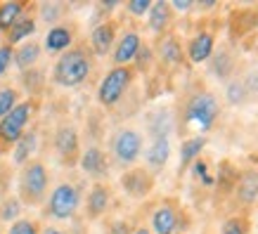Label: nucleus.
Here are the masks:
<instances>
[{"label":"nucleus","instance_id":"obj_16","mask_svg":"<svg viewBox=\"0 0 258 234\" xmlns=\"http://www.w3.org/2000/svg\"><path fill=\"white\" fill-rule=\"evenodd\" d=\"M90 40H93L95 52H97V55H104V52H109L111 43H114V29H111L109 24H102V26H97L93 31Z\"/></svg>","mask_w":258,"mask_h":234},{"label":"nucleus","instance_id":"obj_7","mask_svg":"<svg viewBox=\"0 0 258 234\" xmlns=\"http://www.w3.org/2000/svg\"><path fill=\"white\" fill-rule=\"evenodd\" d=\"M111 151H114L118 164H123V166L133 164L142 151L140 133H135V130H121V133H116V137L111 142Z\"/></svg>","mask_w":258,"mask_h":234},{"label":"nucleus","instance_id":"obj_2","mask_svg":"<svg viewBox=\"0 0 258 234\" xmlns=\"http://www.w3.org/2000/svg\"><path fill=\"white\" fill-rule=\"evenodd\" d=\"M218 116V102L211 93L195 95L185 107V123L192 130H209Z\"/></svg>","mask_w":258,"mask_h":234},{"label":"nucleus","instance_id":"obj_30","mask_svg":"<svg viewBox=\"0 0 258 234\" xmlns=\"http://www.w3.org/2000/svg\"><path fill=\"white\" fill-rule=\"evenodd\" d=\"M220 234H246V222L242 218H230L223 225V232Z\"/></svg>","mask_w":258,"mask_h":234},{"label":"nucleus","instance_id":"obj_36","mask_svg":"<svg viewBox=\"0 0 258 234\" xmlns=\"http://www.w3.org/2000/svg\"><path fill=\"white\" fill-rule=\"evenodd\" d=\"M195 175H197V178H204V182H206V185H211V182H213V180L206 175V166H204L202 161H199V164H195Z\"/></svg>","mask_w":258,"mask_h":234},{"label":"nucleus","instance_id":"obj_33","mask_svg":"<svg viewBox=\"0 0 258 234\" xmlns=\"http://www.w3.org/2000/svg\"><path fill=\"white\" fill-rule=\"evenodd\" d=\"M12 59H15V52H12L10 47H0V76L8 71V66H10Z\"/></svg>","mask_w":258,"mask_h":234},{"label":"nucleus","instance_id":"obj_23","mask_svg":"<svg viewBox=\"0 0 258 234\" xmlns=\"http://www.w3.org/2000/svg\"><path fill=\"white\" fill-rule=\"evenodd\" d=\"M24 12V5L22 3H5L3 8H0V29L5 31V29H12L15 26V22L22 17Z\"/></svg>","mask_w":258,"mask_h":234},{"label":"nucleus","instance_id":"obj_18","mask_svg":"<svg viewBox=\"0 0 258 234\" xmlns=\"http://www.w3.org/2000/svg\"><path fill=\"white\" fill-rule=\"evenodd\" d=\"M168 22H171V8H168V3H154L149 8V29L152 31H161V29H166Z\"/></svg>","mask_w":258,"mask_h":234},{"label":"nucleus","instance_id":"obj_29","mask_svg":"<svg viewBox=\"0 0 258 234\" xmlns=\"http://www.w3.org/2000/svg\"><path fill=\"white\" fill-rule=\"evenodd\" d=\"M246 97H249V95H246V90H244L242 81H235V83L227 86V100H230V104H242Z\"/></svg>","mask_w":258,"mask_h":234},{"label":"nucleus","instance_id":"obj_21","mask_svg":"<svg viewBox=\"0 0 258 234\" xmlns=\"http://www.w3.org/2000/svg\"><path fill=\"white\" fill-rule=\"evenodd\" d=\"M204 144H206V137H192V140L182 142V149H180V166L185 168L187 164H192L197 156H199V151L204 149Z\"/></svg>","mask_w":258,"mask_h":234},{"label":"nucleus","instance_id":"obj_13","mask_svg":"<svg viewBox=\"0 0 258 234\" xmlns=\"http://www.w3.org/2000/svg\"><path fill=\"white\" fill-rule=\"evenodd\" d=\"M211 52H213V36L211 33H199V36L192 38V43H189V59L195 64L206 62V59L211 57Z\"/></svg>","mask_w":258,"mask_h":234},{"label":"nucleus","instance_id":"obj_26","mask_svg":"<svg viewBox=\"0 0 258 234\" xmlns=\"http://www.w3.org/2000/svg\"><path fill=\"white\" fill-rule=\"evenodd\" d=\"M180 55H182V52H180V45L173 38H166L164 43H161V59H164L166 64H178Z\"/></svg>","mask_w":258,"mask_h":234},{"label":"nucleus","instance_id":"obj_5","mask_svg":"<svg viewBox=\"0 0 258 234\" xmlns=\"http://www.w3.org/2000/svg\"><path fill=\"white\" fill-rule=\"evenodd\" d=\"M76 208H79V192H76V187H71V185H59L52 192V196H50V203H47L50 215L57 220L71 218L76 213Z\"/></svg>","mask_w":258,"mask_h":234},{"label":"nucleus","instance_id":"obj_17","mask_svg":"<svg viewBox=\"0 0 258 234\" xmlns=\"http://www.w3.org/2000/svg\"><path fill=\"white\" fill-rule=\"evenodd\" d=\"M69 45H71V31L67 26H55L45 36V47L50 52H59V50H64Z\"/></svg>","mask_w":258,"mask_h":234},{"label":"nucleus","instance_id":"obj_38","mask_svg":"<svg viewBox=\"0 0 258 234\" xmlns=\"http://www.w3.org/2000/svg\"><path fill=\"white\" fill-rule=\"evenodd\" d=\"M173 8L180 10V12H185V10L192 8V3H189V0H175V3H173Z\"/></svg>","mask_w":258,"mask_h":234},{"label":"nucleus","instance_id":"obj_14","mask_svg":"<svg viewBox=\"0 0 258 234\" xmlns=\"http://www.w3.org/2000/svg\"><path fill=\"white\" fill-rule=\"evenodd\" d=\"M81 166H83V171H86L88 175H95V178L104 175V171H107L104 154H102L100 149H95V147H90L86 154L81 156Z\"/></svg>","mask_w":258,"mask_h":234},{"label":"nucleus","instance_id":"obj_27","mask_svg":"<svg viewBox=\"0 0 258 234\" xmlns=\"http://www.w3.org/2000/svg\"><path fill=\"white\" fill-rule=\"evenodd\" d=\"M15 107H17V93H15V90H12V88L0 90V121L8 116Z\"/></svg>","mask_w":258,"mask_h":234},{"label":"nucleus","instance_id":"obj_12","mask_svg":"<svg viewBox=\"0 0 258 234\" xmlns=\"http://www.w3.org/2000/svg\"><path fill=\"white\" fill-rule=\"evenodd\" d=\"M123 187L131 196H145L149 192V187H152V180H149V175L145 171H131L125 173Z\"/></svg>","mask_w":258,"mask_h":234},{"label":"nucleus","instance_id":"obj_1","mask_svg":"<svg viewBox=\"0 0 258 234\" xmlns=\"http://www.w3.org/2000/svg\"><path fill=\"white\" fill-rule=\"evenodd\" d=\"M90 73V59L83 50H69L64 52L55 64V71H52V78H55L57 86H64V88H76L81 86L83 81L88 78Z\"/></svg>","mask_w":258,"mask_h":234},{"label":"nucleus","instance_id":"obj_19","mask_svg":"<svg viewBox=\"0 0 258 234\" xmlns=\"http://www.w3.org/2000/svg\"><path fill=\"white\" fill-rule=\"evenodd\" d=\"M107 203H109V192L102 187V185L93 187V192L88 196V213H90V218H97L107 208Z\"/></svg>","mask_w":258,"mask_h":234},{"label":"nucleus","instance_id":"obj_6","mask_svg":"<svg viewBox=\"0 0 258 234\" xmlns=\"http://www.w3.org/2000/svg\"><path fill=\"white\" fill-rule=\"evenodd\" d=\"M29 116H31V104H29V102L17 104L15 109L0 121V140L3 142H17L19 140V137L24 135V125L29 123Z\"/></svg>","mask_w":258,"mask_h":234},{"label":"nucleus","instance_id":"obj_10","mask_svg":"<svg viewBox=\"0 0 258 234\" xmlns=\"http://www.w3.org/2000/svg\"><path fill=\"white\" fill-rule=\"evenodd\" d=\"M55 147H57V151H59L64 159H71V156L79 151V135H76V130H74L71 125H64V128L57 130Z\"/></svg>","mask_w":258,"mask_h":234},{"label":"nucleus","instance_id":"obj_11","mask_svg":"<svg viewBox=\"0 0 258 234\" xmlns=\"http://www.w3.org/2000/svg\"><path fill=\"white\" fill-rule=\"evenodd\" d=\"M168 154H171L168 137H154L147 149V154H145V159H147V164L152 166V168H161V166H166V161H168Z\"/></svg>","mask_w":258,"mask_h":234},{"label":"nucleus","instance_id":"obj_34","mask_svg":"<svg viewBox=\"0 0 258 234\" xmlns=\"http://www.w3.org/2000/svg\"><path fill=\"white\" fill-rule=\"evenodd\" d=\"M149 8H152L149 0H133V3H128V10L133 15H145V12H149Z\"/></svg>","mask_w":258,"mask_h":234},{"label":"nucleus","instance_id":"obj_8","mask_svg":"<svg viewBox=\"0 0 258 234\" xmlns=\"http://www.w3.org/2000/svg\"><path fill=\"white\" fill-rule=\"evenodd\" d=\"M152 225H154L157 234H175V229H178V211L173 206H161L154 213Z\"/></svg>","mask_w":258,"mask_h":234},{"label":"nucleus","instance_id":"obj_41","mask_svg":"<svg viewBox=\"0 0 258 234\" xmlns=\"http://www.w3.org/2000/svg\"><path fill=\"white\" fill-rule=\"evenodd\" d=\"M133 234H149V229H145V227H140V229H135Z\"/></svg>","mask_w":258,"mask_h":234},{"label":"nucleus","instance_id":"obj_37","mask_svg":"<svg viewBox=\"0 0 258 234\" xmlns=\"http://www.w3.org/2000/svg\"><path fill=\"white\" fill-rule=\"evenodd\" d=\"M57 12H59V8H55V5H45V8H43V17H45L47 22H52Z\"/></svg>","mask_w":258,"mask_h":234},{"label":"nucleus","instance_id":"obj_24","mask_svg":"<svg viewBox=\"0 0 258 234\" xmlns=\"http://www.w3.org/2000/svg\"><path fill=\"white\" fill-rule=\"evenodd\" d=\"M36 31V24L29 17H19L15 22V26L10 29V43H22L24 38H29L31 33Z\"/></svg>","mask_w":258,"mask_h":234},{"label":"nucleus","instance_id":"obj_28","mask_svg":"<svg viewBox=\"0 0 258 234\" xmlns=\"http://www.w3.org/2000/svg\"><path fill=\"white\" fill-rule=\"evenodd\" d=\"M211 69L218 78H227L230 76V71H232V59H230V55H227V52H218L216 59H213Z\"/></svg>","mask_w":258,"mask_h":234},{"label":"nucleus","instance_id":"obj_22","mask_svg":"<svg viewBox=\"0 0 258 234\" xmlns=\"http://www.w3.org/2000/svg\"><path fill=\"white\" fill-rule=\"evenodd\" d=\"M40 57V47L36 45V43H26V45H22L19 50H17L15 55V62L19 69H29V66H33L36 64V59Z\"/></svg>","mask_w":258,"mask_h":234},{"label":"nucleus","instance_id":"obj_4","mask_svg":"<svg viewBox=\"0 0 258 234\" xmlns=\"http://www.w3.org/2000/svg\"><path fill=\"white\" fill-rule=\"evenodd\" d=\"M131 69H125V66H116V69H111L107 73V78L102 81L100 90H97V97L104 107H111V104H116L121 97H123L125 88L131 86Z\"/></svg>","mask_w":258,"mask_h":234},{"label":"nucleus","instance_id":"obj_32","mask_svg":"<svg viewBox=\"0 0 258 234\" xmlns=\"http://www.w3.org/2000/svg\"><path fill=\"white\" fill-rule=\"evenodd\" d=\"M10 234H36V225L31 220H17L15 225L10 227Z\"/></svg>","mask_w":258,"mask_h":234},{"label":"nucleus","instance_id":"obj_20","mask_svg":"<svg viewBox=\"0 0 258 234\" xmlns=\"http://www.w3.org/2000/svg\"><path fill=\"white\" fill-rule=\"evenodd\" d=\"M173 128V118L168 116V111H159L149 118V130H152V137H168Z\"/></svg>","mask_w":258,"mask_h":234},{"label":"nucleus","instance_id":"obj_15","mask_svg":"<svg viewBox=\"0 0 258 234\" xmlns=\"http://www.w3.org/2000/svg\"><path fill=\"white\" fill-rule=\"evenodd\" d=\"M237 196L242 199L244 203H253L258 196V175L253 171L244 173L242 180H239V187H237Z\"/></svg>","mask_w":258,"mask_h":234},{"label":"nucleus","instance_id":"obj_39","mask_svg":"<svg viewBox=\"0 0 258 234\" xmlns=\"http://www.w3.org/2000/svg\"><path fill=\"white\" fill-rule=\"evenodd\" d=\"M111 234H128V227H125V222H116L114 225V232Z\"/></svg>","mask_w":258,"mask_h":234},{"label":"nucleus","instance_id":"obj_25","mask_svg":"<svg viewBox=\"0 0 258 234\" xmlns=\"http://www.w3.org/2000/svg\"><path fill=\"white\" fill-rule=\"evenodd\" d=\"M33 149H36V133H24L22 137L17 140L15 161H17V164H24V161L33 154Z\"/></svg>","mask_w":258,"mask_h":234},{"label":"nucleus","instance_id":"obj_9","mask_svg":"<svg viewBox=\"0 0 258 234\" xmlns=\"http://www.w3.org/2000/svg\"><path fill=\"white\" fill-rule=\"evenodd\" d=\"M140 52V36L138 33H125L123 38L118 40L116 52H114V62L116 64H128L131 59H135Z\"/></svg>","mask_w":258,"mask_h":234},{"label":"nucleus","instance_id":"obj_40","mask_svg":"<svg viewBox=\"0 0 258 234\" xmlns=\"http://www.w3.org/2000/svg\"><path fill=\"white\" fill-rule=\"evenodd\" d=\"M43 234H64V232L57 229V227H47V229H43Z\"/></svg>","mask_w":258,"mask_h":234},{"label":"nucleus","instance_id":"obj_3","mask_svg":"<svg viewBox=\"0 0 258 234\" xmlns=\"http://www.w3.org/2000/svg\"><path fill=\"white\" fill-rule=\"evenodd\" d=\"M45 189H47L45 166L38 164V161H33V164H29L22 173V196H24V201H29V203L43 201Z\"/></svg>","mask_w":258,"mask_h":234},{"label":"nucleus","instance_id":"obj_31","mask_svg":"<svg viewBox=\"0 0 258 234\" xmlns=\"http://www.w3.org/2000/svg\"><path fill=\"white\" fill-rule=\"evenodd\" d=\"M19 215V201L17 199H10V201L3 203V208H0V218L3 220H12Z\"/></svg>","mask_w":258,"mask_h":234},{"label":"nucleus","instance_id":"obj_35","mask_svg":"<svg viewBox=\"0 0 258 234\" xmlns=\"http://www.w3.org/2000/svg\"><path fill=\"white\" fill-rule=\"evenodd\" d=\"M242 81V86H244V90H246V95H251V93H256L258 90V73H249L246 78H239Z\"/></svg>","mask_w":258,"mask_h":234}]
</instances>
